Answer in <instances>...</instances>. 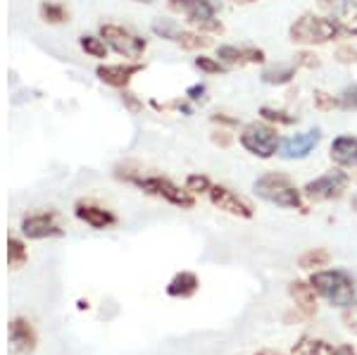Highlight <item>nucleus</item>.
Here are the masks:
<instances>
[{"label": "nucleus", "mask_w": 357, "mask_h": 355, "mask_svg": "<svg viewBox=\"0 0 357 355\" xmlns=\"http://www.w3.org/2000/svg\"><path fill=\"white\" fill-rule=\"evenodd\" d=\"M257 114H260V119H264V122L274 124V127H293V124H298V117L289 110H284V107H274V105H262L260 110H257Z\"/></svg>", "instance_id": "nucleus-24"}, {"label": "nucleus", "mask_w": 357, "mask_h": 355, "mask_svg": "<svg viewBox=\"0 0 357 355\" xmlns=\"http://www.w3.org/2000/svg\"><path fill=\"white\" fill-rule=\"evenodd\" d=\"M336 346L317 336H301L291 348V355H333Z\"/></svg>", "instance_id": "nucleus-22"}, {"label": "nucleus", "mask_w": 357, "mask_h": 355, "mask_svg": "<svg viewBox=\"0 0 357 355\" xmlns=\"http://www.w3.org/2000/svg\"><path fill=\"white\" fill-rule=\"evenodd\" d=\"M193 67L198 70L203 77H217V74H229V67L220 62L217 57H210L205 53H198L193 57Z\"/></svg>", "instance_id": "nucleus-27"}, {"label": "nucleus", "mask_w": 357, "mask_h": 355, "mask_svg": "<svg viewBox=\"0 0 357 355\" xmlns=\"http://www.w3.org/2000/svg\"><path fill=\"white\" fill-rule=\"evenodd\" d=\"M119 98H122V105H124L131 114H141V112H143V100L138 98L136 93H131L129 89H124Z\"/></svg>", "instance_id": "nucleus-36"}, {"label": "nucleus", "mask_w": 357, "mask_h": 355, "mask_svg": "<svg viewBox=\"0 0 357 355\" xmlns=\"http://www.w3.org/2000/svg\"><path fill=\"white\" fill-rule=\"evenodd\" d=\"M207 200L212 203V208L222 210V213L238 217V220H252L255 217V205L250 203L245 196L236 193L234 188L224 186V184H212Z\"/></svg>", "instance_id": "nucleus-10"}, {"label": "nucleus", "mask_w": 357, "mask_h": 355, "mask_svg": "<svg viewBox=\"0 0 357 355\" xmlns=\"http://www.w3.org/2000/svg\"><path fill=\"white\" fill-rule=\"evenodd\" d=\"M22 236L29 241H43V239L65 236V229L60 225V215L55 210H36L22 217Z\"/></svg>", "instance_id": "nucleus-9"}, {"label": "nucleus", "mask_w": 357, "mask_h": 355, "mask_svg": "<svg viewBox=\"0 0 357 355\" xmlns=\"http://www.w3.org/2000/svg\"><path fill=\"white\" fill-rule=\"evenodd\" d=\"M151 31H153L155 38H162V41L174 43L176 36H178V31H181V27H178L174 20H167V17H158V20H153Z\"/></svg>", "instance_id": "nucleus-28"}, {"label": "nucleus", "mask_w": 357, "mask_h": 355, "mask_svg": "<svg viewBox=\"0 0 357 355\" xmlns=\"http://www.w3.org/2000/svg\"><path fill=\"white\" fill-rule=\"evenodd\" d=\"M200 289V279L198 274L193 272H176L174 277L169 279V284H167V296L169 299H191V296L198 294Z\"/></svg>", "instance_id": "nucleus-18"}, {"label": "nucleus", "mask_w": 357, "mask_h": 355, "mask_svg": "<svg viewBox=\"0 0 357 355\" xmlns=\"http://www.w3.org/2000/svg\"><path fill=\"white\" fill-rule=\"evenodd\" d=\"M338 38L345 36L336 15L303 13L289 27V41L293 45H301V48H319V45H329Z\"/></svg>", "instance_id": "nucleus-2"}, {"label": "nucleus", "mask_w": 357, "mask_h": 355, "mask_svg": "<svg viewBox=\"0 0 357 355\" xmlns=\"http://www.w3.org/2000/svg\"><path fill=\"white\" fill-rule=\"evenodd\" d=\"M321 143V129H307V131H298V134H291L286 139H281V148H279V158L281 160H305L310 158L317 151V146Z\"/></svg>", "instance_id": "nucleus-12"}, {"label": "nucleus", "mask_w": 357, "mask_h": 355, "mask_svg": "<svg viewBox=\"0 0 357 355\" xmlns=\"http://www.w3.org/2000/svg\"><path fill=\"white\" fill-rule=\"evenodd\" d=\"M353 208H355V210H357V198H355V200H353Z\"/></svg>", "instance_id": "nucleus-44"}, {"label": "nucleus", "mask_w": 357, "mask_h": 355, "mask_svg": "<svg viewBox=\"0 0 357 355\" xmlns=\"http://www.w3.org/2000/svg\"><path fill=\"white\" fill-rule=\"evenodd\" d=\"M143 70H146L143 62H102V65L96 67V77L98 82L110 86V89L124 91L129 89V84L134 82L136 74H141Z\"/></svg>", "instance_id": "nucleus-11"}, {"label": "nucleus", "mask_w": 357, "mask_h": 355, "mask_svg": "<svg viewBox=\"0 0 357 355\" xmlns=\"http://www.w3.org/2000/svg\"><path fill=\"white\" fill-rule=\"evenodd\" d=\"M167 10L181 17L188 29H195L207 36H222L224 33V22L220 20V0H167Z\"/></svg>", "instance_id": "nucleus-3"}, {"label": "nucleus", "mask_w": 357, "mask_h": 355, "mask_svg": "<svg viewBox=\"0 0 357 355\" xmlns=\"http://www.w3.org/2000/svg\"><path fill=\"white\" fill-rule=\"evenodd\" d=\"M333 60L338 65H357V48L353 43H341L336 50H333Z\"/></svg>", "instance_id": "nucleus-34"}, {"label": "nucleus", "mask_w": 357, "mask_h": 355, "mask_svg": "<svg viewBox=\"0 0 357 355\" xmlns=\"http://www.w3.org/2000/svg\"><path fill=\"white\" fill-rule=\"evenodd\" d=\"M79 48L89 57H93V60H105L107 53H110V48L102 41L100 33H82L79 36Z\"/></svg>", "instance_id": "nucleus-25"}, {"label": "nucleus", "mask_w": 357, "mask_h": 355, "mask_svg": "<svg viewBox=\"0 0 357 355\" xmlns=\"http://www.w3.org/2000/svg\"><path fill=\"white\" fill-rule=\"evenodd\" d=\"M210 124L212 127H220V129H231V131H236V129H241L243 124H241V119L238 117H234V114H229V112H212L210 114Z\"/></svg>", "instance_id": "nucleus-33"}, {"label": "nucleus", "mask_w": 357, "mask_h": 355, "mask_svg": "<svg viewBox=\"0 0 357 355\" xmlns=\"http://www.w3.org/2000/svg\"><path fill=\"white\" fill-rule=\"evenodd\" d=\"M10 353L13 355H33L38 348V331L26 317H13L8 324Z\"/></svg>", "instance_id": "nucleus-15"}, {"label": "nucleus", "mask_w": 357, "mask_h": 355, "mask_svg": "<svg viewBox=\"0 0 357 355\" xmlns=\"http://www.w3.org/2000/svg\"><path fill=\"white\" fill-rule=\"evenodd\" d=\"M293 65L298 67V70H319L321 60L314 55V48H301L296 53V60H293Z\"/></svg>", "instance_id": "nucleus-31"}, {"label": "nucleus", "mask_w": 357, "mask_h": 355, "mask_svg": "<svg viewBox=\"0 0 357 355\" xmlns=\"http://www.w3.org/2000/svg\"><path fill=\"white\" fill-rule=\"evenodd\" d=\"M183 188H186L191 196H207L212 188V179L207 174H200V172H193V174L186 176V181H183Z\"/></svg>", "instance_id": "nucleus-29"}, {"label": "nucleus", "mask_w": 357, "mask_h": 355, "mask_svg": "<svg viewBox=\"0 0 357 355\" xmlns=\"http://www.w3.org/2000/svg\"><path fill=\"white\" fill-rule=\"evenodd\" d=\"M205 93H207L205 84H193V86H188V89H186V96H183V98H188L191 103H203Z\"/></svg>", "instance_id": "nucleus-37"}, {"label": "nucleus", "mask_w": 357, "mask_h": 355, "mask_svg": "<svg viewBox=\"0 0 357 355\" xmlns=\"http://www.w3.org/2000/svg\"><path fill=\"white\" fill-rule=\"evenodd\" d=\"M98 33H100L102 41L107 43L110 53L124 57V60H129V62H141V57L146 55V50H148V38H143L134 29L117 24V22H102Z\"/></svg>", "instance_id": "nucleus-6"}, {"label": "nucleus", "mask_w": 357, "mask_h": 355, "mask_svg": "<svg viewBox=\"0 0 357 355\" xmlns=\"http://www.w3.org/2000/svg\"><path fill=\"white\" fill-rule=\"evenodd\" d=\"M338 98V110L341 112H357V84L343 86L336 93Z\"/></svg>", "instance_id": "nucleus-30"}, {"label": "nucleus", "mask_w": 357, "mask_h": 355, "mask_svg": "<svg viewBox=\"0 0 357 355\" xmlns=\"http://www.w3.org/2000/svg\"><path fill=\"white\" fill-rule=\"evenodd\" d=\"M238 146L243 148L248 156L257 160H272L279 156V148H281L279 127L264 122V119L245 122L238 129Z\"/></svg>", "instance_id": "nucleus-5"}, {"label": "nucleus", "mask_w": 357, "mask_h": 355, "mask_svg": "<svg viewBox=\"0 0 357 355\" xmlns=\"http://www.w3.org/2000/svg\"><path fill=\"white\" fill-rule=\"evenodd\" d=\"M350 172L333 167L324 174L310 179L307 184L303 186V193L307 198V203H331V200H341L350 188Z\"/></svg>", "instance_id": "nucleus-8"}, {"label": "nucleus", "mask_w": 357, "mask_h": 355, "mask_svg": "<svg viewBox=\"0 0 357 355\" xmlns=\"http://www.w3.org/2000/svg\"><path fill=\"white\" fill-rule=\"evenodd\" d=\"M134 3H146L148 5V3H153V0H134Z\"/></svg>", "instance_id": "nucleus-43"}, {"label": "nucleus", "mask_w": 357, "mask_h": 355, "mask_svg": "<svg viewBox=\"0 0 357 355\" xmlns=\"http://www.w3.org/2000/svg\"><path fill=\"white\" fill-rule=\"evenodd\" d=\"M329 158L336 167L353 172L357 169V136L353 134H341L331 141L329 146Z\"/></svg>", "instance_id": "nucleus-17"}, {"label": "nucleus", "mask_w": 357, "mask_h": 355, "mask_svg": "<svg viewBox=\"0 0 357 355\" xmlns=\"http://www.w3.org/2000/svg\"><path fill=\"white\" fill-rule=\"evenodd\" d=\"M329 265H331V253L326 248H307L298 257V267L310 274L317 270H326Z\"/></svg>", "instance_id": "nucleus-23"}, {"label": "nucleus", "mask_w": 357, "mask_h": 355, "mask_svg": "<svg viewBox=\"0 0 357 355\" xmlns=\"http://www.w3.org/2000/svg\"><path fill=\"white\" fill-rule=\"evenodd\" d=\"M252 193L264 203L276 205V208L296 210L301 215L310 213V203L305 198L303 188H298L296 181L284 172H264V174H260L252 181Z\"/></svg>", "instance_id": "nucleus-1"}, {"label": "nucleus", "mask_w": 357, "mask_h": 355, "mask_svg": "<svg viewBox=\"0 0 357 355\" xmlns=\"http://www.w3.org/2000/svg\"><path fill=\"white\" fill-rule=\"evenodd\" d=\"M310 284L314 286L317 296L321 301H326L331 308H338V310H348L357 301L355 279L345 270H336V267L317 270L310 274Z\"/></svg>", "instance_id": "nucleus-4"}, {"label": "nucleus", "mask_w": 357, "mask_h": 355, "mask_svg": "<svg viewBox=\"0 0 357 355\" xmlns=\"http://www.w3.org/2000/svg\"><path fill=\"white\" fill-rule=\"evenodd\" d=\"M183 53H205L207 48L215 45V36H207V33H200L195 29H181L174 41Z\"/></svg>", "instance_id": "nucleus-20"}, {"label": "nucleus", "mask_w": 357, "mask_h": 355, "mask_svg": "<svg viewBox=\"0 0 357 355\" xmlns=\"http://www.w3.org/2000/svg\"><path fill=\"white\" fill-rule=\"evenodd\" d=\"M298 74V67L293 62H276V65H267L260 74L262 84L267 86H289Z\"/></svg>", "instance_id": "nucleus-21"}, {"label": "nucleus", "mask_w": 357, "mask_h": 355, "mask_svg": "<svg viewBox=\"0 0 357 355\" xmlns=\"http://www.w3.org/2000/svg\"><path fill=\"white\" fill-rule=\"evenodd\" d=\"M131 186L141 188L146 196L160 198V200H165V203L174 205V208H181V210H193L195 208V196H191L186 188H181L178 184H174L169 176L138 174Z\"/></svg>", "instance_id": "nucleus-7"}, {"label": "nucleus", "mask_w": 357, "mask_h": 355, "mask_svg": "<svg viewBox=\"0 0 357 355\" xmlns=\"http://www.w3.org/2000/svg\"><path fill=\"white\" fill-rule=\"evenodd\" d=\"M215 57L220 62L234 70V67H248V65H264L267 62V53L260 45H234V43H222L217 45Z\"/></svg>", "instance_id": "nucleus-13"}, {"label": "nucleus", "mask_w": 357, "mask_h": 355, "mask_svg": "<svg viewBox=\"0 0 357 355\" xmlns=\"http://www.w3.org/2000/svg\"><path fill=\"white\" fill-rule=\"evenodd\" d=\"M312 103L317 110L321 112H329V110H338V98L333 93H329V91H321V89H314L312 93Z\"/></svg>", "instance_id": "nucleus-32"}, {"label": "nucleus", "mask_w": 357, "mask_h": 355, "mask_svg": "<svg viewBox=\"0 0 357 355\" xmlns=\"http://www.w3.org/2000/svg\"><path fill=\"white\" fill-rule=\"evenodd\" d=\"M227 3L238 5V8H245V5H255V3H260V0H227Z\"/></svg>", "instance_id": "nucleus-41"}, {"label": "nucleus", "mask_w": 357, "mask_h": 355, "mask_svg": "<svg viewBox=\"0 0 357 355\" xmlns=\"http://www.w3.org/2000/svg\"><path fill=\"white\" fill-rule=\"evenodd\" d=\"M333 355H357V351L353 343H341V346H336V353Z\"/></svg>", "instance_id": "nucleus-39"}, {"label": "nucleus", "mask_w": 357, "mask_h": 355, "mask_svg": "<svg viewBox=\"0 0 357 355\" xmlns=\"http://www.w3.org/2000/svg\"><path fill=\"white\" fill-rule=\"evenodd\" d=\"M210 141L215 143L217 148H231L236 141V134L231 129H220V127H212L210 131Z\"/></svg>", "instance_id": "nucleus-35"}, {"label": "nucleus", "mask_w": 357, "mask_h": 355, "mask_svg": "<svg viewBox=\"0 0 357 355\" xmlns=\"http://www.w3.org/2000/svg\"><path fill=\"white\" fill-rule=\"evenodd\" d=\"M29 260V248L24 239L8 236V267L10 270H22Z\"/></svg>", "instance_id": "nucleus-26"}, {"label": "nucleus", "mask_w": 357, "mask_h": 355, "mask_svg": "<svg viewBox=\"0 0 357 355\" xmlns=\"http://www.w3.org/2000/svg\"><path fill=\"white\" fill-rule=\"evenodd\" d=\"M317 3L321 5V8H343L345 3H348V0H317Z\"/></svg>", "instance_id": "nucleus-40"}, {"label": "nucleus", "mask_w": 357, "mask_h": 355, "mask_svg": "<svg viewBox=\"0 0 357 355\" xmlns=\"http://www.w3.org/2000/svg\"><path fill=\"white\" fill-rule=\"evenodd\" d=\"M74 217L79 222H84L86 227L96 229V232H105V229L117 227L119 217L112 213L105 205H98L96 200H77L74 203Z\"/></svg>", "instance_id": "nucleus-14"}, {"label": "nucleus", "mask_w": 357, "mask_h": 355, "mask_svg": "<svg viewBox=\"0 0 357 355\" xmlns=\"http://www.w3.org/2000/svg\"><path fill=\"white\" fill-rule=\"evenodd\" d=\"M345 315H343V319L348 322V327L353 329V331H357V308L353 305V308H348V310H343Z\"/></svg>", "instance_id": "nucleus-38"}, {"label": "nucleus", "mask_w": 357, "mask_h": 355, "mask_svg": "<svg viewBox=\"0 0 357 355\" xmlns=\"http://www.w3.org/2000/svg\"><path fill=\"white\" fill-rule=\"evenodd\" d=\"M289 296L301 319H314L317 310H319V305H317L319 296H317L314 286L310 284V279H293L289 284Z\"/></svg>", "instance_id": "nucleus-16"}, {"label": "nucleus", "mask_w": 357, "mask_h": 355, "mask_svg": "<svg viewBox=\"0 0 357 355\" xmlns=\"http://www.w3.org/2000/svg\"><path fill=\"white\" fill-rule=\"evenodd\" d=\"M38 20L48 27H62L72 20V10L60 0H41L38 3Z\"/></svg>", "instance_id": "nucleus-19"}, {"label": "nucleus", "mask_w": 357, "mask_h": 355, "mask_svg": "<svg viewBox=\"0 0 357 355\" xmlns=\"http://www.w3.org/2000/svg\"><path fill=\"white\" fill-rule=\"evenodd\" d=\"M252 355H286V353H279V351H257V353H252Z\"/></svg>", "instance_id": "nucleus-42"}]
</instances>
